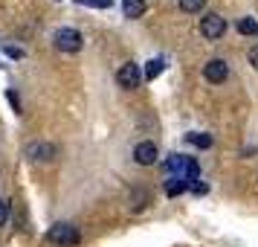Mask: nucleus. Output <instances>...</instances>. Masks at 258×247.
I'll list each match as a JSON object with an SVG mask.
<instances>
[{"label": "nucleus", "instance_id": "nucleus-20", "mask_svg": "<svg viewBox=\"0 0 258 247\" xmlns=\"http://www.w3.org/2000/svg\"><path fill=\"white\" fill-rule=\"evenodd\" d=\"M9 56H12V59H21V56H24V50H15V47H9Z\"/></svg>", "mask_w": 258, "mask_h": 247}, {"label": "nucleus", "instance_id": "nucleus-17", "mask_svg": "<svg viewBox=\"0 0 258 247\" xmlns=\"http://www.w3.org/2000/svg\"><path fill=\"white\" fill-rule=\"evenodd\" d=\"M6 221H9V201L0 198V227H3Z\"/></svg>", "mask_w": 258, "mask_h": 247}, {"label": "nucleus", "instance_id": "nucleus-14", "mask_svg": "<svg viewBox=\"0 0 258 247\" xmlns=\"http://www.w3.org/2000/svg\"><path fill=\"white\" fill-rule=\"evenodd\" d=\"M163 67H165L163 59H151V61H148V67H145V79H148V82H154V79L163 73Z\"/></svg>", "mask_w": 258, "mask_h": 247}, {"label": "nucleus", "instance_id": "nucleus-10", "mask_svg": "<svg viewBox=\"0 0 258 247\" xmlns=\"http://www.w3.org/2000/svg\"><path fill=\"white\" fill-rule=\"evenodd\" d=\"M122 12H125V18H140L145 12V0H125L122 3Z\"/></svg>", "mask_w": 258, "mask_h": 247}, {"label": "nucleus", "instance_id": "nucleus-13", "mask_svg": "<svg viewBox=\"0 0 258 247\" xmlns=\"http://www.w3.org/2000/svg\"><path fill=\"white\" fill-rule=\"evenodd\" d=\"M238 32H241V35H258V21L241 18V21H238Z\"/></svg>", "mask_w": 258, "mask_h": 247}, {"label": "nucleus", "instance_id": "nucleus-3", "mask_svg": "<svg viewBox=\"0 0 258 247\" xmlns=\"http://www.w3.org/2000/svg\"><path fill=\"white\" fill-rule=\"evenodd\" d=\"M47 238L58 247H73V244H79V230L73 224H55V227H49Z\"/></svg>", "mask_w": 258, "mask_h": 247}, {"label": "nucleus", "instance_id": "nucleus-12", "mask_svg": "<svg viewBox=\"0 0 258 247\" xmlns=\"http://www.w3.org/2000/svg\"><path fill=\"white\" fill-rule=\"evenodd\" d=\"M131 201H134V204H131L134 210H145V207H148V201H151V195H148L145 189H134V195H131Z\"/></svg>", "mask_w": 258, "mask_h": 247}, {"label": "nucleus", "instance_id": "nucleus-6", "mask_svg": "<svg viewBox=\"0 0 258 247\" xmlns=\"http://www.w3.org/2000/svg\"><path fill=\"white\" fill-rule=\"evenodd\" d=\"M226 76H229V64H226L223 59H212V61L203 64V79H206V82L221 84Z\"/></svg>", "mask_w": 258, "mask_h": 247}, {"label": "nucleus", "instance_id": "nucleus-15", "mask_svg": "<svg viewBox=\"0 0 258 247\" xmlns=\"http://www.w3.org/2000/svg\"><path fill=\"white\" fill-rule=\"evenodd\" d=\"M206 6V0H180V9L183 12H200Z\"/></svg>", "mask_w": 258, "mask_h": 247}, {"label": "nucleus", "instance_id": "nucleus-5", "mask_svg": "<svg viewBox=\"0 0 258 247\" xmlns=\"http://www.w3.org/2000/svg\"><path fill=\"white\" fill-rule=\"evenodd\" d=\"M145 79V73L134 64V61H128V64H122L116 70V82L122 84V87H128V90H134V87H140V82Z\"/></svg>", "mask_w": 258, "mask_h": 247}, {"label": "nucleus", "instance_id": "nucleus-2", "mask_svg": "<svg viewBox=\"0 0 258 247\" xmlns=\"http://www.w3.org/2000/svg\"><path fill=\"white\" fill-rule=\"evenodd\" d=\"M52 41H55V50H61V53H79V50L84 47L82 32L73 29V26H61V29H55Z\"/></svg>", "mask_w": 258, "mask_h": 247}, {"label": "nucleus", "instance_id": "nucleus-18", "mask_svg": "<svg viewBox=\"0 0 258 247\" xmlns=\"http://www.w3.org/2000/svg\"><path fill=\"white\" fill-rule=\"evenodd\" d=\"M191 192H195V195H206V192H209V186H206V183H200V180H195V183H191Z\"/></svg>", "mask_w": 258, "mask_h": 247}, {"label": "nucleus", "instance_id": "nucleus-11", "mask_svg": "<svg viewBox=\"0 0 258 247\" xmlns=\"http://www.w3.org/2000/svg\"><path fill=\"white\" fill-rule=\"evenodd\" d=\"M186 140L191 142V145H198V149H209V145H212V134H200V131H191V134H186Z\"/></svg>", "mask_w": 258, "mask_h": 247}, {"label": "nucleus", "instance_id": "nucleus-8", "mask_svg": "<svg viewBox=\"0 0 258 247\" xmlns=\"http://www.w3.org/2000/svg\"><path fill=\"white\" fill-rule=\"evenodd\" d=\"M26 154L32 157V160H44V163H49V160H55V145L52 142H32L29 149H26Z\"/></svg>", "mask_w": 258, "mask_h": 247}, {"label": "nucleus", "instance_id": "nucleus-16", "mask_svg": "<svg viewBox=\"0 0 258 247\" xmlns=\"http://www.w3.org/2000/svg\"><path fill=\"white\" fill-rule=\"evenodd\" d=\"M82 6H93V9H110L113 0H79Z\"/></svg>", "mask_w": 258, "mask_h": 247}, {"label": "nucleus", "instance_id": "nucleus-9", "mask_svg": "<svg viewBox=\"0 0 258 247\" xmlns=\"http://www.w3.org/2000/svg\"><path fill=\"white\" fill-rule=\"evenodd\" d=\"M188 186H191V183L180 180V177H168V180H165V195H168V198H177V195L188 192Z\"/></svg>", "mask_w": 258, "mask_h": 247}, {"label": "nucleus", "instance_id": "nucleus-19", "mask_svg": "<svg viewBox=\"0 0 258 247\" xmlns=\"http://www.w3.org/2000/svg\"><path fill=\"white\" fill-rule=\"evenodd\" d=\"M246 59H249V64H252V67L258 70V44H255L252 50H249V56H246Z\"/></svg>", "mask_w": 258, "mask_h": 247}, {"label": "nucleus", "instance_id": "nucleus-7", "mask_svg": "<svg viewBox=\"0 0 258 247\" xmlns=\"http://www.w3.org/2000/svg\"><path fill=\"white\" fill-rule=\"evenodd\" d=\"M157 145H154V142H137V145H134V160H137V163L140 166H154L157 163Z\"/></svg>", "mask_w": 258, "mask_h": 247}, {"label": "nucleus", "instance_id": "nucleus-4", "mask_svg": "<svg viewBox=\"0 0 258 247\" xmlns=\"http://www.w3.org/2000/svg\"><path fill=\"white\" fill-rule=\"evenodd\" d=\"M223 32H226V21H223L218 12H209L200 21V35L206 38V41H218Z\"/></svg>", "mask_w": 258, "mask_h": 247}, {"label": "nucleus", "instance_id": "nucleus-1", "mask_svg": "<svg viewBox=\"0 0 258 247\" xmlns=\"http://www.w3.org/2000/svg\"><path fill=\"white\" fill-rule=\"evenodd\" d=\"M165 169L171 172V177H180V180H186V183L200 180V166L195 163V157H188V154H171V157L165 160Z\"/></svg>", "mask_w": 258, "mask_h": 247}]
</instances>
